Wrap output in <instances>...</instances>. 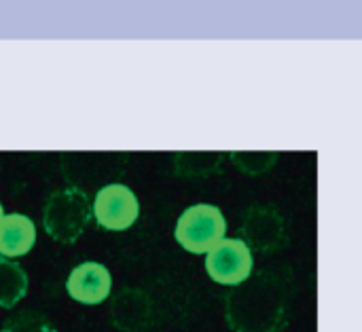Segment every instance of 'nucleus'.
Segmentation results:
<instances>
[{
  "label": "nucleus",
  "instance_id": "f257e3e1",
  "mask_svg": "<svg viewBox=\"0 0 362 332\" xmlns=\"http://www.w3.org/2000/svg\"><path fill=\"white\" fill-rule=\"evenodd\" d=\"M286 297V284L276 273L250 275L227 297V322L235 332H282Z\"/></svg>",
  "mask_w": 362,
  "mask_h": 332
},
{
  "label": "nucleus",
  "instance_id": "f03ea898",
  "mask_svg": "<svg viewBox=\"0 0 362 332\" xmlns=\"http://www.w3.org/2000/svg\"><path fill=\"white\" fill-rule=\"evenodd\" d=\"M91 216L89 197L76 186H66L49 195L42 210V227L51 239L76 244L91 223Z\"/></svg>",
  "mask_w": 362,
  "mask_h": 332
},
{
  "label": "nucleus",
  "instance_id": "7ed1b4c3",
  "mask_svg": "<svg viewBox=\"0 0 362 332\" xmlns=\"http://www.w3.org/2000/svg\"><path fill=\"white\" fill-rule=\"evenodd\" d=\"M227 233L225 214L210 203L187 208L174 229L176 242L191 254H208Z\"/></svg>",
  "mask_w": 362,
  "mask_h": 332
},
{
  "label": "nucleus",
  "instance_id": "20e7f679",
  "mask_svg": "<svg viewBox=\"0 0 362 332\" xmlns=\"http://www.w3.org/2000/svg\"><path fill=\"white\" fill-rule=\"evenodd\" d=\"M240 235L250 252H278L286 246L284 216L274 206H250L242 218Z\"/></svg>",
  "mask_w": 362,
  "mask_h": 332
},
{
  "label": "nucleus",
  "instance_id": "39448f33",
  "mask_svg": "<svg viewBox=\"0 0 362 332\" xmlns=\"http://www.w3.org/2000/svg\"><path fill=\"white\" fill-rule=\"evenodd\" d=\"M91 214L106 231H127L140 216V201L129 186L112 182L95 193Z\"/></svg>",
  "mask_w": 362,
  "mask_h": 332
},
{
  "label": "nucleus",
  "instance_id": "423d86ee",
  "mask_svg": "<svg viewBox=\"0 0 362 332\" xmlns=\"http://www.w3.org/2000/svg\"><path fill=\"white\" fill-rule=\"evenodd\" d=\"M206 271L216 284L240 286L252 275V252L240 237H225L206 254Z\"/></svg>",
  "mask_w": 362,
  "mask_h": 332
},
{
  "label": "nucleus",
  "instance_id": "0eeeda50",
  "mask_svg": "<svg viewBox=\"0 0 362 332\" xmlns=\"http://www.w3.org/2000/svg\"><path fill=\"white\" fill-rule=\"evenodd\" d=\"M68 297L81 305H100L110 297L112 275L102 263H81L74 267L66 282Z\"/></svg>",
  "mask_w": 362,
  "mask_h": 332
},
{
  "label": "nucleus",
  "instance_id": "6e6552de",
  "mask_svg": "<svg viewBox=\"0 0 362 332\" xmlns=\"http://www.w3.org/2000/svg\"><path fill=\"white\" fill-rule=\"evenodd\" d=\"M110 322L121 332H142L153 322V303L144 290L123 288L110 299Z\"/></svg>",
  "mask_w": 362,
  "mask_h": 332
},
{
  "label": "nucleus",
  "instance_id": "1a4fd4ad",
  "mask_svg": "<svg viewBox=\"0 0 362 332\" xmlns=\"http://www.w3.org/2000/svg\"><path fill=\"white\" fill-rule=\"evenodd\" d=\"M36 225L25 214H4L0 220V259H19L32 250Z\"/></svg>",
  "mask_w": 362,
  "mask_h": 332
},
{
  "label": "nucleus",
  "instance_id": "9d476101",
  "mask_svg": "<svg viewBox=\"0 0 362 332\" xmlns=\"http://www.w3.org/2000/svg\"><path fill=\"white\" fill-rule=\"evenodd\" d=\"M28 292V273L21 265L0 259V307H15Z\"/></svg>",
  "mask_w": 362,
  "mask_h": 332
},
{
  "label": "nucleus",
  "instance_id": "9b49d317",
  "mask_svg": "<svg viewBox=\"0 0 362 332\" xmlns=\"http://www.w3.org/2000/svg\"><path fill=\"white\" fill-rule=\"evenodd\" d=\"M223 161V155L218 153H176L174 155V165L180 176L185 178H204L214 172H218V165Z\"/></svg>",
  "mask_w": 362,
  "mask_h": 332
},
{
  "label": "nucleus",
  "instance_id": "f8f14e48",
  "mask_svg": "<svg viewBox=\"0 0 362 332\" xmlns=\"http://www.w3.org/2000/svg\"><path fill=\"white\" fill-rule=\"evenodd\" d=\"M229 157L244 174L263 176L265 172H269L276 165L280 153H276V150H244V153L233 150V153H229Z\"/></svg>",
  "mask_w": 362,
  "mask_h": 332
},
{
  "label": "nucleus",
  "instance_id": "ddd939ff",
  "mask_svg": "<svg viewBox=\"0 0 362 332\" xmlns=\"http://www.w3.org/2000/svg\"><path fill=\"white\" fill-rule=\"evenodd\" d=\"M2 332H57L38 312H17L4 322Z\"/></svg>",
  "mask_w": 362,
  "mask_h": 332
},
{
  "label": "nucleus",
  "instance_id": "4468645a",
  "mask_svg": "<svg viewBox=\"0 0 362 332\" xmlns=\"http://www.w3.org/2000/svg\"><path fill=\"white\" fill-rule=\"evenodd\" d=\"M2 216H4V208H2V203H0V220H2Z\"/></svg>",
  "mask_w": 362,
  "mask_h": 332
},
{
  "label": "nucleus",
  "instance_id": "2eb2a0df",
  "mask_svg": "<svg viewBox=\"0 0 362 332\" xmlns=\"http://www.w3.org/2000/svg\"><path fill=\"white\" fill-rule=\"evenodd\" d=\"M0 332H2V331H0Z\"/></svg>",
  "mask_w": 362,
  "mask_h": 332
}]
</instances>
